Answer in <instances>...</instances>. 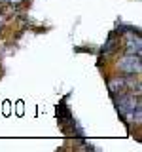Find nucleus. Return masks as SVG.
<instances>
[{"label": "nucleus", "mask_w": 142, "mask_h": 152, "mask_svg": "<svg viewBox=\"0 0 142 152\" xmlns=\"http://www.w3.org/2000/svg\"><path fill=\"white\" fill-rule=\"evenodd\" d=\"M116 70L120 74H140V70H142L140 55L123 53L120 59L116 61Z\"/></svg>", "instance_id": "3"}, {"label": "nucleus", "mask_w": 142, "mask_h": 152, "mask_svg": "<svg viewBox=\"0 0 142 152\" xmlns=\"http://www.w3.org/2000/svg\"><path fill=\"white\" fill-rule=\"evenodd\" d=\"M120 50H121V36H117L116 32H110L106 38V42L102 44L101 48V51H99V63H101V59L106 61L108 57H114L116 53H120Z\"/></svg>", "instance_id": "6"}, {"label": "nucleus", "mask_w": 142, "mask_h": 152, "mask_svg": "<svg viewBox=\"0 0 142 152\" xmlns=\"http://www.w3.org/2000/svg\"><path fill=\"white\" fill-rule=\"evenodd\" d=\"M0 32H2V25H0Z\"/></svg>", "instance_id": "8"}, {"label": "nucleus", "mask_w": 142, "mask_h": 152, "mask_svg": "<svg viewBox=\"0 0 142 152\" xmlns=\"http://www.w3.org/2000/svg\"><path fill=\"white\" fill-rule=\"evenodd\" d=\"M8 2H9V4H12V6H19V4H21V2H23V0H8Z\"/></svg>", "instance_id": "7"}, {"label": "nucleus", "mask_w": 142, "mask_h": 152, "mask_svg": "<svg viewBox=\"0 0 142 152\" xmlns=\"http://www.w3.org/2000/svg\"><path fill=\"white\" fill-rule=\"evenodd\" d=\"M121 38H123V40H121V51H123V53H131V55H140V53H142L140 31L125 32Z\"/></svg>", "instance_id": "5"}, {"label": "nucleus", "mask_w": 142, "mask_h": 152, "mask_svg": "<svg viewBox=\"0 0 142 152\" xmlns=\"http://www.w3.org/2000/svg\"><path fill=\"white\" fill-rule=\"evenodd\" d=\"M66 101H68V95L57 104V120H59V124H61V127H63L64 133H74V127H76L74 116H72V112H70Z\"/></svg>", "instance_id": "4"}, {"label": "nucleus", "mask_w": 142, "mask_h": 152, "mask_svg": "<svg viewBox=\"0 0 142 152\" xmlns=\"http://www.w3.org/2000/svg\"><path fill=\"white\" fill-rule=\"evenodd\" d=\"M114 107L125 126H140L142 122V101L138 91H123L117 95H112Z\"/></svg>", "instance_id": "1"}, {"label": "nucleus", "mask_w": 142, "mask_h": 152, "mask_svg": "<svg viewBox=\"0 0 142 152\" xmlns=\"http://www.w3.org/2000/svg\"><path fill=\"white\" fill-rule=\"evenodd\" d=\"M140 74H117V76H108L106 88L110 95H117L123 91H138L140 93Z\"/></svg>", "instance_id": "2"}]
</instances>
